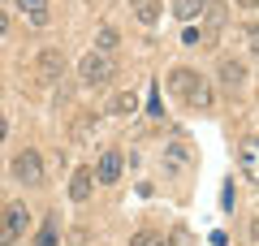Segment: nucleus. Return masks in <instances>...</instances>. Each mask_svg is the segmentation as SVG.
Instances as JSON below:
<instances>
[{
  "label": "nucleus",
  "instance_id": "3",
  "mask_svg": "<svg viewBox=\"0 0 259 246\" xmlns=\"http://www.w3.org/2000/svg\"><path fill=\"white\" fill-rule=\"evenodd\" d=\"M22 233H26V208L22 203H9L5 216H0V246H13Z\"/></svg>",
  "mask_w": 259,
  "mask_h": 246
},
{
  "label": "nucleus",
  "instance_id": "11",
  "mask_svg": "<svg viewBox=\"0 0 259 246\" xmlns=\"http://www.w3.org/2000/svg\"><path fill=\"white\" fill-rule=\"evenodd\" d=\"M48 0H18V9L22 13H30V22H35V26H44L48 22V9H44Z\"/></svg>",
  "mask_w": 259,
  "mask_h": 246
},
{
  "label": "nucleus",
  "instance_id": "4",
  "mask_svg": "<svg viewBox=\"0 0 259 246\" xmlns=\"http://www.w3.org/2000/svg\"><path fill=\"white\" fill-rule=\"evenodd\" d=\"M13 177H18V182H26V186H39V182H44V160H39L35 151L13 155Z\"/></svg>",
  "mask_w": 259,
  "mask_h": 246
},
{
  "label": "nucleus",
  "instance_id": "22",
  "mask_svg": "<svg viewBox=\"0 0 259 246\" xmlns=\"http://www.w3.org/2000/svg\"><path fill=\"white\" fill-rule=\"evenodd\" d=\"M5 130H9V126H5V117H0V143H5Z\"/></svg>",
  "mask_w": 259,
  "mask_h": 246
},
{
  "label": "nucleus",
  "instance_id": "10",
  "mask_svg": "<svg viewBox=\"0 0 259 246\" xmlns=\"http://www.w3.org/2000/svg\"><path fill=\"white\" fill-rule=\"evenodd\" d=\"M56 233H61V216H48L44 220V229H39V237H35V246H56Z\"/></svg>",
  "mask_w": 259,
  "mask_h": 246
},
{
  "label": "nucleus",
  "instance_id": "7",
  "mask_svg": "<svg viewBox=\"0 0 259 246\" xmlns=\"http://www.w3.org/2000/svg\"><path fill=\"white\" fill-rule=\"evenodd\" d=\"M91 186H95V169H78V173L69 177V199L74 203L91 199Z\"/></svg>",
  "mask_w": 259,
  "mask_h": 246
},
{
  "label": "nucleus",
  "instance_id": "6",
  "mask_svg": "<svg viewBox=\"0 0 259 246\" xmlns=\"http://www.w3.org/2000/svg\"><path fill=\"white\" fill-rule=\"evenodd\" d=\"M61 73H65V56H61V48H48V52L39 56V78L56 82Z\"/></svg>",
  "mask_w": 259,
  "mask_h": 246
},
{
  "label": "nucleus",
  "instance_id": "17",
  "mask_svg": "<svg viewBox=\"0 0 259 246\" xmlns=\"http://www.w3.org/2000/svg\"><path fill=\"white\" fill-rule=\"evenodd\" d=\"M156 13H160V9L151 5V0H147V5H139V18H143V22H156Z\"/></svg>",
  "mask_w": 259,
  "mask_h": 246
},
{
  "label": "nucleus",
  "instance_id": "18",
  "mask_svg": "<svg viewBox=\"0 0 259 246\" xmlns=\"http://www.w3.org/2000/svg\"><path fill=\"white\" fill-rule=\"evenodd\" d=\"M91 126H95V117H82V121L74 126V138H87V130H91Z\"/></svg>",
  "mask_w": 259,
  "mask_h": 246
},
{
  "label": "nucleus",
  "instance_id": "1",
  "mask_svg": "<svg viewBox=\"0 0 259 246\" xmlns=\"http://www.w3.org/2000/svg\"><path fill=\"white\" fill-rule=\"evenodd\" d=\"M168 87H173V95L186 108H212V87H207L194 69H173L168 73Z\"/></svg>",
  "mask_w": 259,
  "mask_h": 246
},
{
  "label": "nucleus",
  "instance_id": "21",
  "mask_svg": "<svg viewBox=\"0 0 259 246\" xmlns=\"http://www.w3.org/2000/svg\"><path fill=\"white\" fill-rule=\"evenodd\" d=\"M255 5H259V0H242V9H255Z\"/></svg>",
  "mask_w": 259,
  "mask_h": 246
},
{
  "label": "nucleus",
  "instance_id": "20",
  "mask_svg": "<svg viewBox=\"0 0 259 246\" xmlns=\"http://www.w3.org/2000/svg\"><path fill=\"white\" fill-rule=\"evenodd\" d=\"M5 30H9V18H5V13H0V39H5Z\"/></svg>",
  "mask_w": 259,
  "mask_h": 246
},
{
  "label": "nucleus",
  "instance_id": "19",
  "mask_svg": "<svg viewBox=\"0 0 259 246\" xmlns=\"http://www.w3.org/2000/svg\"><path fill=\"white\" fill-rule=\"evenodd\" d=\"M147 108L156 112V117H160V112H164V108H160V91H156V87H151V100H147Z\"/></svg>",
  "mask_w": 259,
  "mask_h": 246
},
{
  "label": "nucleus",
  "instance_id": "9",
  "mask_svg": "<svg viewBox=\"0 0 259 246\" xmlns=\"http://www.w3.org/2000/svg\"><path fill=\"white\" fill-rule=\"evenodd\" d=\"M221 82L233 91V87H242V82H246V69H242L238 61H225V65H221Z\"/></svg>",
  "mask_w": 259,
  "mask_h": 246
},
{
  "label": "nucleus",
  "instance_id": "23",
  "mask_svg": "<svg viewBox=\"0 0 259 246\" xmlns=\"http://www.w3.org/2000/svg\"><path fill=\"white\" fill-rule=\"evenodd\" d=\"M134 5H147V0H134Z\"/></svg>",
  "mask_w": 259,
  "mask_h": 246
},
{
  "label": "nucleus",
  "instance_id": "14",
  "mask_svg": "<svg viewBox=\"0 0 259 246\" xmlns=\"http://www.w3.org/2000/svg\"><path fill=\"white\" fill-rule=\"evenodd\" d=\"M134 108H139V100H134V91H121L117 100L108 104V112H121V117H125V112H134Z\"/></svg>",
  "mask_w": 259,
  "mask_h": 246
},
{
  "label": "nucleus",
  "instance_id": "13",
  "mask_svg": "<svg viewBox=\"0 0 259 246\" xmlns=\"http://www.w3.org/2000/svg\"><path fill=\"white\" fill-rule=\"evenodd\" d=\"M242 177H250V182H255V138H246V143H242Z\"/></svg>",
  "mask_w": 259,
  "mask_h": 246
},
{
  "label": "nucleus",
  "instance_id": "12",
  "mask_svg": "<svg viewBox=\"0 0 259 246\" xmlns=\"http://www.w3.org/2000/svg\"><path fill=\"white\" fill-rule=\"evenodd\" d=\"M173 13H177L182 22H190V18H199V13H203V0H177Z\"/></svg>",
  "mask_w": 259,
  "mask_h": 246
},
{
  "label": "nucleus",
  "instance_id": "15",
  "mask_svg": "<svg viewBox=\"0 0 259 246\" xmlns=\"http://www.w3.org/2000/svg\"><path fill=\"white\" fill-rule=\"evenodd\" d=\"M117 44H121V39H117V30H112V26H104V30H100V48H104V52H112Z\"/></svg>",
  "mask_w": 259,
  "mask_h": 246
},
{
  "label": "nucleus",
  "instance_id": "2",
  "mask_svg": "<svg viewBox=\"0 0 259 246\" xmlns=\"http://www.w3.org/2000/svg\"><path fill=\"white\" fill-rule=\"evenodd\" d=\"M78 73H82L87 87H104V82H108L117 69H112V61H108L104 52H87V56H82V65H78Z\"/></svg>",
  "mask_w": 259,
  "mask_h": 246
},
{
  "label": "nucleus",
  "instance_id": "16",
  "mask_svg": "<svg viewBox=\"0 0 259 246\" xmlns=\"http://www.w3.org/2000/svg\"><path fill=\"white\" fill-rule=\"evenodd\" d=\"M134 246H173V242H164V237H151V233H139V237H134Z\"/></svg>",
  "mask_w": 259,
  "mask_h": 246
},
{
  "label": "nucleus",
  "instance_id": "8",
  "mask_svg": "<svg viewBox=\"0 0 259 246\" xmlns=\"http://www.w3.org/2000/svg\"><path fill=\"white\" fill-rule=\"evenodd\" d=\"M95 177H100L104 186L121 182V151H104V160H100V169H95Z\"/></svg>",
  "mask_w": 259,
  "mask_h": 246
},
{
  "label": "nucleus",
  "instance_id": "5",
  "mask_svg": "<svg viewBox=\"0 0 259 246\" xmlns=\"http://www.w3.org/2000/svg\"><path fill=\"white\" fill-rule=\"evenodd\" d=\"M186 164H190V147H186L182 138H173V143L164 147V173H168V177H177Z\"/></svg>",
  "mask_w": 259,
  "mask_h": 246
}]
</instances>
